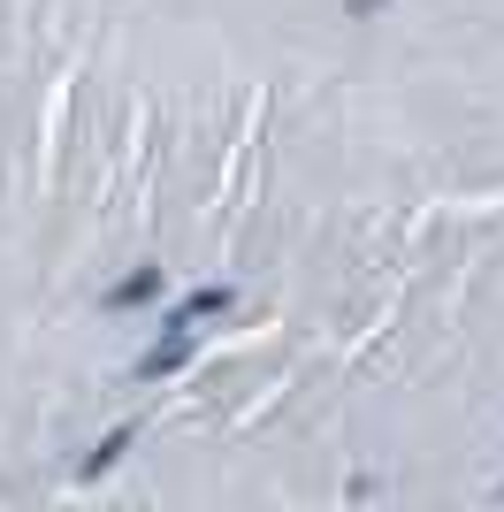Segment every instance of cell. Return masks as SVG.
<instances>
[{
    "instance_id": "1",
    "label": "cell",
    "mask_w": 504,
    "mask_h": 512,
    "mask_svg": "<svg viewBox=\"0 0 504 512\" xmlns=\"http://www.w3.org/2000/svg\"><path fill=\"white\" fill-rule=\"evenodd\" d=\"M153 283H161V276H153V268H146V276H130L123 291H115V306H138V299H146V291H153Z\"/></svg>"
}]
</instances>
